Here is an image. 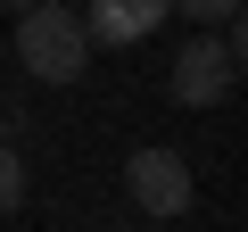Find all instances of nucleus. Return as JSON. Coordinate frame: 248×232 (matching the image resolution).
<instances>
[{
	"label": "nucleus",
	"instance_id": "nucleus-5",
	"mask_svg": "<svg viewBox=\"0 0 248 232\" xmlns=\"http://www.w3.org/2000/svg\"><path fill=\"white\" fill-rule=\"evenodd\" d=\"M166 17H190V33H223L240 25V0H166Z\"/></svg>",
	"mask_w": 248,
	"mask_h": 232
},
{
	"label": "nucleus",
	"instance_id": "nucleus-2",
	"mask_svg": "<svg viewBox=\"0 0 248 232\" xmlns=\"http://www.w3.org/2000/svg\"><path fill=\"white\" fill-rule=\"evenodd\" d=\"M232 83H240V42H232V25H223V33H190V42L174 50V75H166L174 108H223Z\"/></svg>",
	"mask_w": 248,
	"mask_h": 232
},
{
	"label": "nucleus",
	"instance_id": "nucleus-4",
	"mask_svg": "<svg viewBox=\"0 0 248 232\" xmlns=\"http://www.w3.org/2000/svg\"><path fill=\"white\" fill-rule=\"evenodd\" d=\"M75 17H83L91 50H133V42H149L166 25V0H83Z\"/></svg>",
	"mask_w": 248,
	"mask_h": 232
},
{
	"label": "nucleus",
	"instance_id": "nucleus-6",
	"mask_svg": "<svg viewBox=\"0 0 248 232\" xmlns=\"http://www.w3.org/2000/svg\"><path fill=\"white\" fill-rule=\"evenodd\" d=\"M17 207H25V158L0 141V215H17Z\"/></svg>",
	"mask_w": 248,
	"mask_h": 232
},
{
	"label": "nucleus",
	"instance_id": "nucleus-3",
	"mask_svg": "<svg viewBox=\"0 0 248 232\" xmlns=\"http://www.w3.org/2000/svg\"><path fill=\"white\" fill-rule=\"evenodd\" d=\"M124 199H133L149 224H174L190 207V158L182 149H133L124 158Z\"/></svg>",
	"mask_w": 248,
	"mask_h": 232
},
{
	"label": "nucleus",
	"instance_id": "nucleus-1",
	"mask_svg": "<svg viewBox=\"0 0 248 232\" xmlns=\"http://www.w3.org/2000/svg\"><path fill=\"white\" fill-rule=\"evenodd\" d=\"M17 66L33 83H83L91 42H83V17L66 9V0H33V9L17 17Z\"/></svg>",
	"mask_w": 248,
	"mask_h": 232
},
{
	"label": "nucleus",
	"instance_id": "nucleus-7",
	"mask_svg": "<svg viewBox=\"0 0 248 232\" xmlns=\"http://www.w3.org/2000/svg\"><path fill=\"white\" fill-rule=\"evenodd\" d=\"M0 9H9V17H25V9H33V0H0Z\"/></svg>",
	"mask_w": 248,
	"mask_h": 232
},
{
	"label": "nucleus",
	"instance_id": "nucleus-8",
	"mask_svg": "<svg viewBox=\"0 0 248 232\" xmlns=\"http://www.w3.org/2000/svg\"><path fill=\"white\" fill-rule=\"evenodd\" d=\"M66 9H75V0H66Z\"/></svg>",
	"mask_w": 248,
	"mask_h": 232
}]
</instances>
